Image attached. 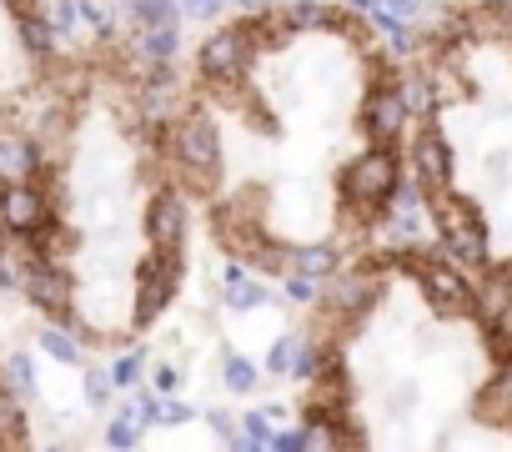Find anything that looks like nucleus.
<instances>
[{
  "instance_id": "1",
  "label": "nucleus",
  "mask_w": 512,
  "mask_h": 452,
  "mask_svg": "<svg viewBox=\"0 0 512 452\" xmlns=\"http://www.w3.org/2000/svg\"><path fill=\"white\" fill-rule=\"evenodd\" d=\"M432 211H437V237H442V252L462 267V272H487L492 267V247H487V221L472 201L452 196V191H437L427 196Z\"/></svg>"
},
{
  "instance_id": "2",
  "label": "nucleus",
  "mask_w": 512,
  "mask_h": 452,
  "mask_svg": "<svg viewBox=\"0 0 512 452\" xmlns=\"http://www.w3.org/2000/svg\"><path fill=\"white\" fill-rule=\"evenodd\" d=\"M407 272L422 282L427 302L447 317H477V287L467 282V272L437 247V252H422L417 242L407 247Z\"/></svg>"
},
{
  "instance_id": "3",
  "label": "nucleus",
  "mask_w": 512,
  "mask_h": 452,
  "mask_svg": "<svg viewBox=\"0 0 512 452\" xmlns=\"http://www.w3.org/2000/svg\"><path fill=\"white\" fill-rule=\"evenodd\" d=\"M397 181H402V156H397V146H367L362 156L347 161V171H342V196H347L357 211H387Z\"/></svg>"
},
{
  "instance_id": "4",
  "label": "nucleus",
  "mask_w": 512,
  "mask_h": 452,
  "mask_svg": "<svg viewBox=\"0 0 512 452\" xmlns=\"http://www.w3.org/2000/svg\"><path fill=\"white\" fill-rule=\"evenodd\" d=\"M251 56H256V21H236V26L216 31V36L196 51V71L206 76V86L226 91V86L241 81V71H246Z\"/></svg>"
},
{
  "instance_id": "5",
  "label": "nucleus",
  "mask_w": 512,
  "mask_h": 452,
  "mask_svg": "<svg viewBox=\"0 0 512 452\" xmlns=\"http://www.w3.org/2000/svg\"><path fill=\"white\" fill-rule=\"evenodd\" d=\"M171 156H176V166H181L191 181H201V186L221 176V131L211 126L206 111H186V116L176 121V131H171Z\"/></svg>"
},
{
  "instance_id": "6",
  "label": "nucleus",
  "mask_w": 512,
  "mask_h": 452,
  "mask_svg": "<svg viewBox=\"0 0 512 452\" xmlns=\"http://www.w3.org/2000/svg\"><path fill=\"white\" fill-rule=\"evenodd\" d=\"M407 101H402V86L397 81H382V86H372L367 91V101H362V131H367V141L372 146H397L402 141V131H407Z\"/></svg>"
},
{
  "instance_id": "7",
  "label": "nucleus",
  "mask_w": 512,
  "mask_h": 452,
  "mask_svg": "<svg viewBox=\"0 0 512 452\" xmlns=\"http://www.w3.org/2000/svg\"><path fill=\"white\" fill-rule=\"evenodd\" d=\"M181 252H151L141 267H136V282H141V322H151V317H161L171 302H176V292H181Z\"/></svg>"
},
{
  "instance_id": "8",
  "label": "nucleus",
  "mask_w": 512,
  "mask_h": 452,
  "mask_svg": "<svg viewBox=\"0 0 512 452\" xmlns=\"http://www.w3.org/2000/svg\"><path fill=\"white\" fill-rule=\"evenodd\" d=\"M186 232H191L186 196L156 191L151 206H146V242H151V252H181L186 247Z\"/></svg>"
},
{
  "instance_id": "9",
  "label": "nucleus",
  "mask_w": 512,
  "mask_h": 452,
  "mask_svg": "<svg viewBox=\"0 0 512 452\" xmlns=\"http://www.w3.org/2000/svg\"><path fill=\"white\" fill-rule=\"evenodd\" d=\"M21 292H26L31 307H41V312L56 317V312L71 307V272L56 257H31L26 272H21Z\"/></svg>"
},
{
  "instance_id": "10",
  "label": "nucleus",
  "mask_w": 512,
  "mask_h": 452,
  "mask_svg": "<svg viewBox=\"0 0 512 452\" xmlns=\"http://www.w3.org/2000/svg\"><path fill=\"white\" fill-rule=\"evenodd\" d=\"M51 216V196H46V186H36V181H0V226L6 232H31L36 221H46Z\"/></svg>"
},
{
  "instance_id": "11",
  "label": "nucleus",
  "mask_w": 512,
  "mask_h": 452,
  "mask_svg": "<svg viewBox=\"0 0 512 452\" xmlns=\"http://www.w3.org/2000/svg\"><path fill=\"white\" fill-rule=\"evenodd\" d=\"M412 171H417L422 196H437L452 186V146L442 141V131H422L412 141Z\"/></svg>"
},
{
  "instance_id": "12",
  "label": "nucleus",
  "mask_w": 512,
  "mask_h": 452,
  "mask_svg": "<svg viewBox=\"0 0 512 452\" xmlns=\"http://www.w3.org/2000/svg\"><path fill=\"white\" fill-rule=\"evenodd\" d=\"M472 417L487 427H512V357H497V372L472 397Z\"/></svg>"
},
{
  "instance_id": "13",
  "label": "nucleus",
  "mask_w": 512,
  "mask_h": 452,
  "mask_svg": "<svg viewBox=\"0 0 512 452\" xmlns=\"http://www.w3.org/2000/svg\"><path fill=\"white\" fill-rule=\"evenodd\" d=\"M332 307L337 312H367L377 297H382V272L377 267H347V272H332Z\"/></svg>"
},
{
  "instance_id": "14",
  "label": "nucleus",
  "mask_w": 512,
  "mask_h": 452,
  "mask_svg": "<svg viewBox=\"0 0 512 452\" xmlns=\"http://www.w3.org/2000/svg\"><path fill=\"white\" fill-rule=\"evenodd\" d=\"M267 302V287L256 282V277H246L241 267H226V307L231 312H256Z\"/></svg>"
},
{
  "instance_id": "15",
  "label": "nucleus",
  "mask_w": 512,
  "mask_h": 452,
  "mask_svg": "<svg viewBox=\"0 0 512 452\" xmlns=\"http://www.w3.org/2000/svg\"><path fill=\"white\" fill-rule=\"evenodd\" d=\"M16 31H21V46H26L36 61H46V56L56 51V41H61V36H56V26H51V16H41V11H26Z\"/></svg>"
},
{
  "instance_id": "16",
  "label": "nucleus",
  "mask_w": 512,
  "mask_h": 452,
  "mask_svg": "<svg viewBox=\"0 0 512 452\" xmlns=\"http://www.w3.org/2000/svg\"><path fill=\"white\" fill-rule=\"evenodd\" d=\"M141 111H146V121H156V126L176 111V81L166 76V66H161V76H151V81L141 86Z\"/></svg>"
},
{
  "instance_id": "17",
  "label": "nucleus",
  "mask_w": 512,
  "mask_h": 452,
  "mask_svg": "<svg viewBox=\"0 0 512 452\" xmlns=\"http://www.w3.org/2000/svg\"><path fill=\"white\" fill-rule=\"evenodd\" d=\"M0 447H26V412L11 387H0Z\"/></svg>"
},
{
  "instance_id": "18",
  "label": "nucleus",
  "mask_w": 512,
  "mask_h": 452,
  "mask_svg": "<svg viewBox=\"0 0 512 452\" xmlns=\"http://www.w3.org/2000/svg\"><path fill=\"white\" fill-rule=\"evenodd\" d=\"M176 56V26H141V61L156 71Z\"/></svg>"
},
{
  "instance_id": "19",
  "label": "nucleus",
  "mask_w": 512,
  "mask_h": 452,
  "mask_svg": "<svg viewBox=\"0 0 512 452\" xmlns=\"http://www.w3.org/2000/svg\"><path fill=\"white\" fill-rule=\"evenodd\" d=\"M41 352L51 357V362H61V367H76L81 362V347H76V337H71V327H41Z\"/></svg>"
},
{
  "instance_id": "20",
  "label": "nucleus",
  "mask_w": 512,
  "mask_h": 452,
  "mask_svg": "<svg viewBox=\"0 0 512 452\" xmlns=\"http://www.w3.org/2000/svg\"><path fill=\"white\" fill-rule=\"evenodd\" d=\"M292 272H307V277H332L337 272V252L332 247H292Z\"/></svg>"
},
{
  "instance_id": "21",
  "label": "nucleus",
  "mask_w": 512,
  "mask_h": 452,
  "mask_svg": "<svg viewBox=\"0 0 512 452\" xmlns=\"http://www.w3.org/2000/svg\"><path fill=\"white\" fill-rule=\"evenodd\" d=\"M131 11L141 26H176V16H181L176 0H131Z\"/></svg>"
},
{
  "instance_id": "22",
  "label": "nucleus",
  "mask_w": 512,
  "mask_h": 452,
  "mask_svg": "<svg viewBox=\"0 0 512 452\" xmlns=\"http://www.w3.org/2000/svg\"><path fill=\"white\" fill-rule=\"evenodd\" d=\"M136 442H141V422L121 407V412L106 422V447H121V452H126V447H136Z\"/></svg>"
},
{
  "instance_id": "23",
  "label": "nucleus",
  "mask_w": 512,
  "mask_h": 452,
  "mask_svg": "<svg viewBox=\"0 0 512 452\" xmlns=\"http://www.w3.org/2000/svg\"><path fill=\"white\" fill-rule=\"evenodd\" d=\"M272 417L267 412H246L241 417V447H272Z\"/></svg>"
},
{
  "instance_id": "24",
  "label": "nucleus",
  "mask_w": 512,
  "mask_h": 452,
  "mask_svg": "<svg viewBox=\"0 0 512 452\" xmlns=\"http://www.w3.org/2000/svg\"><path fill=\"white\" fill-rule=\"evenodd\" d=\"M297 347H302L297 337H277L272 352H267V372H272V377H292V367H297Z\"/></svg>"
},
{
  "instance_id": "25",
  "label": "nucleus",
  "mask_w": 512,
  "mask_h": 452,
  "mask_svg": "<svg viewBox=\"0 0 512 452\" xmlns=\"http://www.w3.org/2000/svg\"><path fill=\"white\" fill-rule=\"evenodd\" d=\"M397 86H402L407 111H417V116H427V111H432V81H427V76H407V81H397Z\"/></svg>"
},
{
  "instance_id": "26",
  "label": "nucleus",
  "mask_w": 512,
  "mask_h": 452,
  "mask_svg": "<svg viewBox=\"0 0 512 452\" xmlns=\"http://www.w3.org/2000/svg\"><path fill=\"white\" fill-rule=\"evenodd\" d=\"M6 377H11V392H16V397L36 392V367H31V357H26V352H16V357L6 362Z\"/></svg>"
},
{
  "instance_id": "27",
  "label": "nucleus",
  "mask_w": 512,
  "mask_h": 452,
  "mask_svg": "<svg viewBox=\"0 0 512 452\" xmlns=\"http://www.w3.org/2000/svg\"><path fill=\"white\" fill-rule=\"evenodd\" d=\"M221 382H226L231 392H251V387H256V367H251L246 357H226V367H221Z\"/></svg>"
},
{
  "instance_id": "28",
  "label": "nucleus",
  "mask_w": 512,
  "mask_h": 452,
  "mask_svg": "<svg viewBox=\"0 0 512 452\" xmlns=\"http://www.w3.org/2000/svg\"><path fill=\"white\" fill-rule=\"evenodd\" d=\"M106 377H111V387H121V392L136 387V377H141V357H116Z\"/></svg>"
},
{
  "instance_id": "29",
  "label": "nucleus",
  "mask_w": 512,
  "mask_h": 452,
  "mask_svg": "<svg viewBox=\"0 0 512 452\" xmlns=\"http://www.w3.org/2000/svg\"><path fill=\"white\" fill-rule=\"evenodd\" d=\"M156 422L161 427H181V422H191V407L186 402H171V397H156Z\"/></svg>"
},
{
  "instance_id": "30",
  "label": "nucleus",
  "mask_w": 512,
  "mask_h": 452,
  "mask_svg": "<svg viewBox=\"0 0 512 452\" xmlns=\"http://www.w3.org/2000/svg\"><path fill=\"white\" fill-rule=\"evenodd\" d=\"M287 292H292V302H317V277H307V272H292L287 277Z\"/></svg>"
},
{
  "instance_id": "31",
  "label": "nucleus",
  "mask_w": 512,
  "mask_h": 452,
  "mask_svg": "<svg viewBox=\"0 0 512 452\" xmlns=\"http://www.w3.org/2000/svg\"><path fill=\"white\" fill-rule=\"evenodd\" d=\"M86 402L91 407H106L111 402V377L106 372H86Z\"/></svg>"
},
{
  "instance_id": "32",
  "label": "nucleus",
  "mask_w": 512,
  "mask_h": 452,
  "mask_svg": "<svg viewBox=\"0 0 512 452\" xmlns=\"http://www.w3.org/2000/svg\"><path fill=\"white\" fill-rule=\"evenodd\" d=\"M206 422L216 427V437H221L226 447H241V432L231 427V412H221V407H211V412H206Z\"/></svg>"
},
{
  "instance_id": "33",
  "label": "nucleus",
  "mask_w": 512,
  "mask_h": 452,
  "mask_svg": "<svg viewBox=\"0 0 512 452\" xmlns=\"http://www.w3.org/2000/svg\"><path fill=\"white\" fill-rule=\"evenodd\" d=\"M181 387V377H176V367L171 362H156V372H151V392H161V397H171Z\"/></svg>"
},
{
  "instance_id": "34",
  "label": "nucleus",
  "mask_w": 512,
  "mask_h": 452,
  "mask_svg": "<svg viewBox=\"0 0 512 452\" xmlns=\"http://www.w3.org/2000/svg\"><path fill=\"white\" fill-rule=\"evenodd\" d=\"M307 447V427H287V432H272V452H302Z\"/></svg>"
},
{
  "instance_id": "35",
  "label": "nucleus",
  "mask_w": 512,
  "mask_h": 452,
  "mask_svg": "<svg viewBox=\"0 0 512 452\" xmlns=\"http://www.w3.org/2000/svg\"><path fill=\"white\" fill-rule=\"evenodd\" d=\"M181 6V16H191V21H211V16H221V0H176Z\"/></svg>"
},
{
  "instance_id": "36",
  "label": "nucleus",
  "mask_w": 512,
  "mask_h": 452,
  "mask_svg": "<svg viewBox=\"0 0 512 452\" xmlns=\"http://www.w3.org/2000/svg\"><path fill=\"white\" fill-rule=\"evenodd\" d=\"M76 21H81V6H76V0H61V6H56V16H51L56 36H66V31H71Z\"/></svg>"
},
{
  "instance_id": "37",
  "label": "nucleus",
  "mask_w": 512,
  "mask_h": 452,
  "mask_svg": "<svg viewBox=\"0 0 512 452\" xmlns=\"http://www.w3.org/2000/svg\"><path fill=\"white\" fill-rule=\"evenodd\" d=\"M382 6L397 16V21H417L422 16V6H427V0H382Z\"/></svg>"
},
{
  "instance_id": "38",
  "label": "nucleus",
  "mask_w": 512,
  "mask_h": 452,
  "mask_svg": "<svg viewBox=\"0 0 512 452\" xmlns=\"http://www.w3.org/2000/svg\"><path fill=\"white\" fill-rule=\"evenodd\" d=\"M282 0H236V11L241 16H262V11H277Z\"/></svg>"
},
{
  "instance_id": "39",
  "label": "nucleus",
  "mask_w": 512,
  "mask_h": 452,
  "mask_svg": "<svg viewBox=\"0 0 512 452\" xmlns=\"http://www.w3.org/2000/svg\"><path fill=\"white\" fill-rule=\"evenodd\" d=\"M347 6H352V11H362V16H372V11H377V0H347Z\"/></svg>"
}]
</instances>
